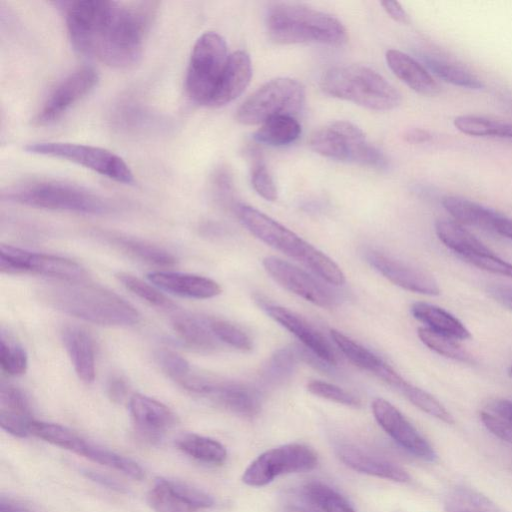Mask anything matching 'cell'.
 <instances>
[{"label":"cell","instance_id":"1","mask_svg":"<svg viewBox=\"0 0 512 512\" xmlns=\"http://www.w3.org/2000/svg\"><path fill=\"white\" fill-rule=\"evenodd\" d=\"M157 2L84 0L64 3L73 48L114 68L137 64L155 18Z\"/></svg>","mask_w":512,"mask_h":512},{"label":"cell","instance_id":"2","mask_svg":"<svg viewBox=\"0 0 512 512\" xmlns=\"http://www.w3.org/2000/svg\"><path fill=\"white\" fill-rule=\"evenodd\" d=\"M46 290L56 309L102 326H131L140 320L138 310L120 295L96 284L66 282Z\"/></svg>","mask_w":512,"mask_h":512},{"label":"cell","instance_id":"3","mask_svg":"<svg viewBox=\"0 0 512 512\" xmlns=\"http://www.w3.org/2000/svg\"><path fill=\"white\" fill-rule=\"evenodd\" d=\"M265 23L270 39L279 44L341 46L347 41L339 19L303 4L275 3L268 9Z\"/></svg>","mask_w":512,"mask_h":512},{"label":"cell","instance_id":"4","mask_svg":"<svg viewBox=\"0 0 512 512\" xmlns=\"http://www.w3.org/2000/svg\"><path fill=\"white\" fill-rule=\"evenodd\" d=\"M237 213L243 225L265 244L300 261L332 285L345 283L343 271L330 257L287 227L251 206L239 205Z\"/></svg>","mask_w":512,"mask_h":512},{"label":"cell","instance_id":"5","mask_svg":"<svg viewBox=\"0 0 512 512\" xmlns=\"http://www.w3.org/2000/svg\"><path fill=\"white\" fill-rule=\"evenodd\" d=\"M321 90L370 110L388 111L401 103L400 92L374 69L358 65L336 66L320 80Z\"/></svg>","mask_w":512,"mask_h":512},{"label":"cell","instance_id":"6","mask_svg":"<svg viewBox=\"0 0 512 512\" xmlns=\"http://www.w3.org/2000/svg\"><path fill=\"white\" fill-rule=\"evenodd\" d=\"M3 198L34 208L104 214L109 204L83 186L58 179H31L9 187Z\"/></svg>","mask_w":512,"mask_h":512},{"label":"cell","instance_id":"7","mask_svg":"<svg viewBox=\"0 0 512 512\" xmlns=\"http://www.w3.org/2000/svg\"><path fill=\"white\" fill-rule=\"evenodd\" d=\"M311 149L333 160L353 162L373 168H386V156L371 144L355 124L338 120L314 131L309 138Z\"/></svg>","mask_w":512,"mask_h":512},{"label":"cell","instance_id":"8","mask_svg":"<svg viewBox=\"0 0 512 512\" xmlns=\"http://www.w3.org/2000/svg\"><path fill=\"white\" fill-rule=\"evenodd\" d=\"M229 56L226 41L218 33L208 31L197 39L185 79L186 92L194 102L208 106Z\"/></svg>","mask_w":512,"mask_h":512},{"label":"cell","instance_id":"9","mask_svg":"<svg viewBox=\"0 0 512 512\" xmlns=\"http://www.w3.org/2000/svg\"><path fill=\"white\" fill-rule=\"evenodd\" d=\"M304 103L302 83L293 78L278 77L252 93L238 108L236 119L243 125L262 124L278 115L295 116Z\"/></svg>","mask_w":512,"mask_h":512},{"label":"cell","instance_id":"10","mask_svg":"<svg viewBox=\"0 0 512 512\" xmlns=\"http://www.w3.org/2000/svg\"><path fill=\"white\" fill-rule=\"evenodd\" d=\"M24 149L31 154L72 162L119 183L131 185L135 182L126 162L104 148L70 142H34L27 144Z\"/></svg>","mask_w":512,"mask_h":512},{"label":"cell","instance_id":"11","mask_svg":"<svg viewBox=\"0 0 512 512\" xmlns=\"http://www.w3.org/2000/svg\"><path fill=\"white\" fill-rule=\"evenodd\" d=\"M31 434L133 479L141 480L145 476L143 468L133 459L95 444L62 425L34 420Z\"/></svg>","mask_w":512,"mask_h":512},{"label":"cell","instance_id":"12","mask_svg":"<svg viewBox=\"0 0 512 512\" xmlns=\"http://www.w3.org/2000/svg\"><path fill=\"white\" fill-rule=\"evenodd\" d=\"M317 464V453L311 447L301 443L285 444L260 454L245 469L242 481L248 486L262 487L280 475L310 471Z\"/></svg>","mask_w":512,"mask_h":512},{"label":"cell","instance_id":"13","mask_svg":"<svg viewBox=\"0 0 512 512\" xmlns=\"http://www.w3.org/2000/svg\"><path fill=\"white\" fill-rule=\"evenodd\" d=\"M0 270L7 274H38L64 282H79L86 275L83 267L70 259L5 244L0 246Z\"/></svg>","mask_w":512,"mask_h":512},{"label":"cell","instance_id":"14","mask_svg":"<svg viewBox=\"0 0 512 512\" xmlns=\"http://www.w3.org/2000/svg\"><path fill=\"white\" fill-rule=\"evenodd\" d=\"M99 75L91 66H83L61 80L37 112V125H50L62 118L97 85Z\"/></svg>","mask_w":512,"mask_h":512},{"label":"cell","instance_id":"15","mask_svg":"<svg viewBox=\"0 0 512 512\" xmlns=\"http://www.w3.org/2000/svg\"><path fill=\"white\" fill-rule=\"evenodd\" d=\"M372 411L382 429L403 449L422 460H436L437 455L431 444L390 402L376 398L372 402Z\"/></svg>","mask_w":512,"mask_h":512},{"label":"cell","instance_id":"16","mask_svg":"<svg viewBox=\"0 0 512 512\" xmlns=\"http://www.w3.org/2000/svg\"><path fill=\"white\" fill-rule=\"evenodd\" d=\"M262 264L284 289L322 308L334 305L335 298L330 291L297 266L275 256L265 257Z\"/></svg>","mask_w":512,"mask_h":512},{"label":"cell","instance_id":"17","mask_svg":"<svg viewBox=\"0 0 512 512\" xmlns=\"http://www.w3.org/2000/svg\"><path fill=\"white\" fill-rule=\"evenodd\" d=\"M367 262L395 285L415 293L435 296L440 288L426 271L376 250L365 254Z\"/></svg>","mask_w":512,"mask_h":512},{"label":"cell","instance_id":"18","mask_svg":"<svg viewBox=\"0 0 512 512\" xmlns=\"http://www.w3.org/2000/svg\"><path fill=\"white\" fill-rule=\"evenodd\" d=\"M128 408L136 429L150 442L159 441L176 422L175 414L168 406L146 395H132Z\"/></svg>","mask_w":512,"mask_h":512},{"label":"cell","instance_id":"19","mask_svg":"<svg viewBox=\"0 0 512 512\" xmlns=\"http://www.w3.org/2000/svg\"><path fill=\"white\" fill-rule=\"evenodd\" d=\"M263 309L269 317L297 337L319 359L329 365H336L337 358L329 342L303 317L278 305H265Z\"/></svg>","mask_w":512,"mask_h":512},{"label":"cell","instance_id":"20","mask_svg":"<svg viewBox=\"0 0 512 512\" xmlns=\"http://www.w3.org/2000/svg\"><path fill=\"white\" fill-rule=\"evenodd\" d=\"M147 279L168 293L191 299L213 298L222 291L216 281L196 274L155 271L148 273Z\"/></svg>","mask_w":512,"mask_h":512},{"label":"cell","instance_id":"21","mask_svg":"<svg viewBox=\"0 0 512 512\" xmlns=\"http://www.w3.org/2000/svg\"><path fill=\"white\" fill-rule=\"evenodd\" d=\"M224 409L246 418H253L261 410L259 392L238 382H210L205 394Z\"/></svg>","mask_w":512,"mask_h":512},{"label":"cell","instance_id":"22","mask_svg":"<svg viewBox=\"0 0 512 512\" xmlns=\"http://www.w3.org/2000/svg\"><path fill=\"white\" fill-rule=\"evenodd\" d=\"M32 417L30 405L22 390L14 385L1 383L0 426L7 433L24 438L31 434Z\"/></svg>","mask_w":512,"mask_h":512},{"label":"cell","instance_id":"23","mask_svg":"<svg viewBox=\"0 0 512 512\" xmlns=\"http://www.w3.org/2000/svg\"><path fill=\"white\" fill-rule=\"evenodd\" d=\"M336 453L345 465L357 472L401 483L410 479L408 472L401 466L355 445L341 444L336 448Z\"/></svg>","mask_w":512,"mask_h":512},{"label":"cell","instance_id":"24","mask_svg":"<svg viewBox=\"0 0 512 512\" xmlns=\"http://www.w3.org/2000/svg\"><path fill=\"white\" fill-rule=\"evenodd\" d=\"M251 77L252 64L249 55L242 50L230 54L208 106L220 107L235 100L249 85Z\"/></svg>","mask_w":512,"mask_h":512},{"label":"cell","instance_id":"25","mask_svg":"<svg viewBox=\"0 0 512 512\" xmlns=\"http://www.w3.org/2000/svg\"><path fill=\"white\" fill-rule=\"evenodd\" d=\"M390 70L413 91L422 95H435L440 87L429 71L408 54L390 49L385 55Z\"/></svg>","mask_w":512,"mask_h":512},{"label":"cell","instance_id":"26","mask_svg":"<svg viewBox=\"0 0 512 512\" xmlns=\"http://www.w3.org/2000/svg\"><path fill=\"white\" fill-rule=\"evenodd\" d=\"M62 341L74 370L83 382L91 383L95 378V353L89 333L78 326H65Z\"/></svg>","mask_w":512,"mask_h":512},{"label":"cell","instance_id":"27","mask_svg":"<svg viewBox=\"0 0 512 512\" xmlns=\"http://www.w3.org/2000/svg\"><path fill=\"white\" fill-rule=\"evenodd\" d=\"M330 335L341 352L357 367L373 373L387 384H390L398 375L397 372L383 362L377 355L340 331L331 329Z\"/></svg>","mask_w":512,"mask_h":512},{"label":"cell","instance_id":"28","mask_svg":"<svg viewBox=\"0 0 512 512\" xmlns=\"http://www.w3.org/2000/svg\"><path fill=\"white\" fill-rule=\"evenodd\" d=\"M441 202L458 222L489 231L495 232L498 221L503 217L492 209L458 196L446 195Z\"/></svg>","mask_w":512,"mask_h":512},{"label":"cell","instance_id":"29","mask_svg":"<svg viewBox=\"0 0 512 512\" xmlns=\"http://www.w3.org/2000/svg\"><path fill=\"white\" fill-rule=\"evenodd\" d=\"M435 231L440 241L462 258L493 253L458 222L446 219L437 220Z\"/></svg>","mask_w":512,"mask_h":512},{"label":"cell","instance_id":"30","mask_svg":"<svg viewBox=\"0 0 512 512\" xmlns=\"http://www.w3.org/2000/svg\"><path fill=\"white\" fill-rule=\"evenodd\" d=\"M411 313L435 332L461 340L471 337L468 329L456 317L438 306L416 302L411 306Z\"/></svg>","mask_w":512,"mask_h":512},{"label":"cell","instance_id":"31","mask_svg":"<svg viewBox=\"0 0 512 512\" xmlns=\"http://www.w3.org/2000/svg\"><path fill=\"white\" fill-rule=\"evenodd\" d=\"M177 448L190 458L209 465H221L227 459L226 448L217 440L195 433L176 439Z\"/></svg>","mask_w":512,"mask_h":512},{"label":"cell","instance_id":"32","mask_svg":"<svg viewBox=\"0 0 512 512\" xmlns=\"http://www.w3.org/2000/svg\"><path fill=\"white\" fill-rule=\"evenodd\" d=\"M301 497L314 512H356L336 490L320 481H311L301 488Z\"/></svg>","mask_w":512,"mask_h":512},{"label":"cell","instance_id":"33","mask_svg":"<svg viewBox=\"0 0 512 512\" xmlns=\"http://www.w3.org/2000/svg\"><path fill=\"white\" fill-rule=\"evenodd\" d=\"M300 134L301 125L295 116L278 115L262 123L254 139L269 146H285L296 141Z\"/></svg>","mask_w":512,"mask_h":512},{"label":"cell","instance_id":"34","mask_svg":"<svg viewBox=\"0 0 512 512\" xmlns=\"http://www.w3.org/2000/svg\"><path fill=\"white\" fill-rule=\"evenodd\" d=\"M172 326L178 337L188 346L199 350H211L217 346L208 321L190 315H177Z\"/></svg>","mask_w":512,"mask_h":512},{"label":"cell","instance_id":"35","mask_svg":"<svg viewBox=\"0 0 512 512\" xmlns=\"http://www.w3.org/2000/svg\"><path fill=\"white\" fill-rule=\"evenodd\" d=\"M147 499L155 512H198L199 510L171 486L168 478L155 479Z\"/></svg>","mask_w":512,"mask_h":512},{"label":"cell","instance_id":"36","mask_svg":"<svg viewBox=\"0 0 512 512\" xmlns=\"http://www.w3.org/2000/svg\"><path fill=\"white\" fill-rule=\"evenodd\" d=\"M454 126L470 136L512 139V122L477 115H460L454 119Z\"/></svg>","mask_w":512,"mask_h":512},{"label":"cell","instance_id":"37","mask_svg":"<svg viewBox=\"0 0 512 512\" xmlns=\"http://www.w3.org/2000/svg\"><path fill=\"white\" fill-rule=\"evenodd\" d=\"M445 512H504L486 496L468 487H456L445 498Z\"/></svg>","mask_w":512,"mask_h":512},{"label":"cell","instance_id":"38","mask_svg":"<svg viewBox=\"0 0 512 512\" xmlns=\"http://www.w3.org/2000/svg\"><path fill=\"white\" fill-rule=\"evenodd\" d=\"M426 67L438 78L461 88L479 90L484 87L483 82L474 74L464 68L447 61L425 55L423 56Z\"/></svg>","mask_w":512,"mask_h":512},{"label":"cell","instance_id":"39","mask_svg":"<svg viewBox=\"0 0 512 512\" xmlns=\"http://www.w3.org/2000/svg\"><path fill=\"white\" fill-rule=\"evenodd\" d=\"M116 243L133 257L150 265L168 268L176 264L175 257L157 245L130 238H118Z\"/></svg>","mask_w":512,"mask_h":512},{"label":"cell","instance_id":"40","mask_svg":"<svg viewBox=\"0 0 512 512\" xmlns=\"http://www.w3.org/2000/svg\"><path fill=\"white\" fill-rule=\"evenodd\" d=\"M395 389L423 412L447 424L454 423V418L450 412L428 392L410 384L404 379Z\"/></svg>","mask_w":512,"mask_h":512},{"label":"cell","instance_id":"41","mask_svg":"<svg viewBox=\"0 0 512 512\" xmlns=\"http://www.w3.org/2000/svg\"><path fill=\"white\" fill-rule=\"evenodd\" d=\"M420 340L436 353L460 362L471 363L473 358L454 338L435 332L427 327L417 331Z\"/></svg>","mask_w":512,"mask_h":512},{"label":"cell","instance_id":"42","mask_svg":"<svg viewBox=\"0 0 512 512\" xmlns=\"http://www.w3.org/2000/svg\"><path fill=\"white\" fill-rule=\"evenodd\" d=\"M0 365L9 376L23 375L28 367V356L25 349L17 342L10 340L1 333Z\"/></svg>","mask_w":512,"mask_h":512},{"label":"cell","instance_id":"43","mask_svg":"<svg viewBox=\"0 0 512 512\" xmlns=\"http://www.w3.org/2000/svg\"><path fill=\"white\" fill-rule=\"evenodd\" d=\"M122 285L139 298L149 304L162 309H174L175 304L158 289L142 281L141 279L124 272L116 275Z\"/></svg>","mask_w":512,"mask_h":512},{"label":"cell","instance_id":"44","mask_svg":"<svg viewBox=\"0 0 512 512\" xmlns=\"http://www.w3.org/2000/svg\"><path fill=\"white\" fill-rule=\"evenodd\" d=\"M208 325L217 340L242 351L252 350L251 337L239 326L221 319H210Z\"/></svg>","mask_w":512,"mask_h":512},{"label":"cell","instance_id":"45","mask_svg":"<svg viewBox=\"0 0 512 512\" xmlns=\"http://www.w3.org/2000/svg\"><path fill=\"white\" fill-rule=\"evenodd\" d=\"M307 390L315 396L342 405L350 407L361 406V401L357 396L331 383L320 380H312L307 384Z\"/></svg>","mask_w":512,"mask_h":512},{"label":"cell","instance_id":"46","mask_svg":"<svg viewBox=\"0 0 512 512\" xmlns=\"http://www.w3.org/2000/svg\"><path fill=\"white\" fill-rule=\"evenodd\" d=\"M155 359L161 370L178 384L190 375L188 361L174 351L159 350L155 354Z\"/></svg>","mask_w":512,"mask_h":512},{"label":"cell","instance_id":"47","mask_svg":"<svg viewBox=\"0 0 512 512\" xmlns=\"http://www.w3.org/2000/svg\"><path fill=\"white\" fill-rule=\"evenodd\" d=\"M296 364V354L289 348L280 349L271 357L264 371L272 382H282L290 376Z\"/></svg>","mask_w":512,"mask_h":512},{"label":"cell","instance_id":"48","mask_svg":"<svg viewBox=\"0 0 512 512\" xmlns=\"http://www.w3.org/2000/svg\"><path fill=\"white\" fill-rule=\"evenodd\" d=\"M251 183L253 189L262 198L274 201L277 198V188L266 165L261 159H256L251 168Z\"/></svg>","mask_w":512,"mask_h":512},{"label":"cell","instance_id":"49","mask_svg":"<svg viewBox=\"0 0 512 512\" xmlns=\"http://www.w3.org/2000/svg\"><path fill=\"white\" fill-rule=\"evenodd\" d=\"M463 259L483 270L512 278V264L500 259L494 253L470 255Z\"/></svg>","mask_w":512,"mask_h":512},{"label":"cell","instance_id":"50","mask_svg":"<svg viewBox=\"0 0 512 512\" xmlns=\"http://www.w3.org/2000/svg\"><path fill=\"white\" fill-rule=\"evenodd\" d=\"M480 418L484 426L496 437L512 444V424L502 417L490 412L482 411Z\"/></svg>","mask_w":512,"mask_h":512},{"label":"cell","instance_id":"51","mask_svg":"<svg viewBox=\"0 0 512 512\" xmlns=\"http://www.w3.org/2000/svg\"><path fill=\"white\" fill-rule=\"evenodd\" d=\"M80 471L86 478L102 487L121 493L126 491L123 484L106 474L86 468H83Z\"/></svg>","mask_w":512,"mask_h":512},{"label":"cell","instance_id":"52","mask_svg":"<svg viewBox=\"0 0 512 512\" xmlns=\"http://www.w3.org/2000/svg\"><path fill=\"white\" fill-rule=\"evenodd\" d=\"M0 512H38L30 504L10 495L1 494Z\"/></svg>","mask_w":512,"mask_h":512},{"label":"cell","instance_id":"53","mask_svg":"<svg viewBox=\"0 0 512 512\" xmlns=\"http://www.w3.org/2000/svg\"><path fill=\"white\" fill-rule=\"evenodd\" d=\"M128 386L124 379L113 376L107 383V394L111 401L121 403L127 396Z\"/></svg>","mask_w":512,"mask_h":512},{"label":"cell","instance_id":"54","mask_svg":"<svg viewBox=\"0 0 512 512\" xmlns=\"http://www.w3.org/2000/svg\"><path fill=\"white\" fill-rule=\"evenodd\" d=\"M487 291L493 299L512 310V286L505 284H491L487 288Z\"/></svg>","mask_w":512,"mask_h":512},{"label":"cell","instance_id":"55","mask_svg":"<svg viewBox=\"0 0 512 512\" xmlns=\"http://www.w3.org/2000/svg\"><path fill=\"white\" fill-rule=\"evenodd\" d=\"M385 12L396 22L409 24L410 18L401 4L397 1H382L380 3Z\"/></svg>","mask_w":512,"mask_h":512},{"label":"cell","instance_id":"56","mask_svg":"<svg viewBox=\"0 0 512 512\" xmlns=\"http://www.w3.org/2000/svg\"><path fill=\"white\" fill-rule=\"evenodd\" d=\"M490 412L502 417L512 424V401L499 399L493 401L489 406Z\"/></svg>","mask_w":512,"mask_h":512},{"label":"cell","instance_id":"57","mask_svg":"<svg viewBox=\"0 0 512 512\" xmlns=\"http://www.w3.org/2000/svg\"><path fill=\"white\" fill-rule=\"evenodd\" d=\"M404 137L410 143H424L431 139L428 131L418 128L407 131Z\"/></svg>","mask_w":512,"mask_h":512},{"label":"cell","instance_id":"58","mask_svg":"<svg viewBox=\"0 0 512 512\" xmlns=\"http://www.w3.org/2000/svg\"><path fill=\"white\" fill-rule=\"evenodd\" d=\"M495 232L512 240V219L503 215L496 225Z\"/></svg>","mask_w":512,"mask_h":512},{"label":"cell","instance_id":"59","mask_svg":"<svg viewBox=\"0 0 512 512\" xmlns=\"http://www.w3.org/2000/svg\"><path fill=\"white\" fill-rule=\"evenodd\" d=\"M281 512H314L303 505H286Z\"/></svg>","mask_w":512,"mask_h":512},{"label":"cell","instance_id":"60","mask_svg":"<svg viewBox=\"0 0 512 512\" xmlns=\"http://www.w3.org/2000/svg\"><path fill=\"white\" fill-rule=\"evenodd\" d=\"M509 376L512 378V366L509 369Z\"/></svg>","mask_w":512,"mask_h":512}]
</instances>
